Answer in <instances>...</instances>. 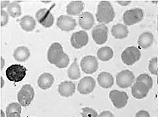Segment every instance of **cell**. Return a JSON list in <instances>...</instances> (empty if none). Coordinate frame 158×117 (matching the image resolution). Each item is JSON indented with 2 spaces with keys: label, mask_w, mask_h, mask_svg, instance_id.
<instances>
[{
  "label": "cell",
  "mask_w": 158,
  "mask_h": 117,
  "mask_svg": "<svg viewBox=\"0 0 158 117\" xmlns=\"http://www.w3.org/2000/svg\"><path fill=\"white\" fill-rule=\"evenodd\" d=\"M7 117H21L20 115L17 113H11L9 115L7 116Z\"/></svg>",
  "instance_id": "8d00e7d4"
},
{
  "label": "cell",
  "mask_w": 158,
  "mask_h": 117,
  "mask_svg": "<svg viewBox=\"0 0 158 117\" xmlns=\"http://www.w3.org/2000/svg\"><path fill=\"white\" fill-rule=\"evenodd\" d=\"M98 117H114V116L110 111H102Z\"/></svg>",
  "instance_id": "836d02e7"
},
{
  "label": "cell",
  "mask_w": 158,
  "mask_h": 117,
  "mask_svg": "<svg viewBox=\"0 0 158 117\" xmlns=\"http://www.w3.org/2000/svg\"><path fill=\"white\" fill-rule=\"evenodd\" d=\"M149 88L143 82H136L131 89L133 96L136 99L144 98L149 92Z\"/></svg>",
  "instance_id": "9a60e30c"
},
{
  "label": "cell",
  "mask_w": 158,
  "mask_h": 117,
  "mask_svg": "<svg viewBox=\"0 0 158 117\" xmlns=\"http://www.w3.org/2000/svg\"><path fill=\"white\" fill-rule=\"evenodd\" d=\"M9 3V1H1V7L4 8Z\"/></svg>",
  "instance_id": "d590c367"
},
{
  "label": "cell",
  "mask_w": 158,
  "mask_h": 117,
  "mask_svg": "<svg viewBox=\"0 0 158 117\" xmlns=\"http://www.w3.org/2000/svg\"><path fill=\"white\" fill-rule=\"evenodd\" d=\"M82 117H98L97 112L92 108L84 107L81 109Z\"/></svg>",
  "instance_id": "f546056e"
},
{
  "label": "cell",
  "mask_w": 158,
  "mask_h": 117,
  "mask_svg": "<svg viewBox=\"0 0 158 117\" xmlns=\"http://www.w3.org/2000/svg\"><path fill=\"white\" fill-rule=\"evenodd\" d=\"M135 81L133 73L129 70L121 71L116 76V84L120 88H126L131 86Z\"/></svg>",
  "instance_id": "30bf717a"
},
{
  "label": "cell",
  "mask_w": 158,
  "mask_h": 117,
  "mask_svg": "<svg viewBox=\"0 0 158 117\" xmlns=\"http://www.w3.org/2000/svg\"><path fill=\"white\" fill-rule=\"evenodd\" d=\"M109 98L116 109H122L127 104L129 97L127 93L114 89L109 93Z\"/></svg>",
  "instance_id": "52a82bcc"
},
{
  "label": "cell",
  "mask_w": 158,
  "mask_h": 117,
  "mask_svg": "<svg viewBox=\"0 0 158 117\" xmlns=\"http://www.w3.org/2000/svg\"><path fill=\"white\" fill-rule=\"evenodd\" d=\"M68 76L71 80H77L80 78L81 76V73L80 71V68L77 63V58L75 59L69 69L68 70Z\"/></svg>",
  "instance_id": "484cf974"
},
{
  "label": "cell",
  "mask_w": 158,
  "mask_h": 117,
  "mask_svg": "<svg viewBox=\"0 0 158 117\" xmlns=\"http://www.w3.org/2000/svg\"><path fill=\"white\" fill-rule=\"evenodd\" d=\"M17 113L19 114H21L22 113V109H21L20 104L17 103H10L6 109V115H9L11 113Z\"/></svg>",
  "instance_id": "f1b7e54d"
},
{
  "label": "cell",
  "mask_w": 158,
  "mask_h": 117,
  "mask_svg": "<svg viewBox=\"0 0 158 117\" xmlns=\"http://www.w3.org/2000/svg\"><path fill=\"white\" fill-rule=\"evenodd\" d=\"M144 17L143 10L140 8H135L127 10L123 15V23L127 26H131L140 23Z\"/></svg>",
  "instance_id": "5b68a950"
},
{
  "label": "cell",
  "mask_w": 158,
  "mask_h": 117,
  "mask_svg": "<svg viewBox=\"0 0 158 117\" xmlns=\"http://www.w3.org/2000/svg\"><path fill=\"white\" fill-rule=\"evenodd\" d=\"M19 23L21 28L26 32L34 30L36 24L35 19L30 15H26L21 18L19 20Z\"/></svg>",
  "instance_id": "44dd1931"
},
{
  "label": "cell",
  "mask_w": 158,
  "mask_h": 117,
  "mask_svg": "<svg viewBox=\"0 0 158 117\" xmlns=\"http://www.w3.org/2000/svg\"><path fill=\"white\" fill-rule=\"evenodd\" d=\"M96 86V82L91 76H85L80 81L77 86V90L81 94L86 95L91 93Z\"/></svg>",
  "instance_id": "4fadbf2b"
},
{
  "label": "cell",
  "mask_w": 158,
  "mask_h": 117,
  "mask_svg": "<svg viewBox=\"0 0 158 117\" xmlns=\"http://www.w3.org/2000/svg\"><path fill=\"white\" fill-rule=\"evenodd\" d=\"M56 25L63 31H71L76 28L77 25L76 20L73 17L68 15H61L57 19Z\"/></svg>",
  "instance_id": "5bb4252c"
},
{
  "label": "cell",
  "mask_w": 158,
  "mask_h": 117,
  "mask_svg": "<svg viewBox=\"0 0 158 117\" xmlns=\"http://www.w3.org/2000/svg\"><path fill=\"white\" fill-rule=\"evenodd\" d=\"M157 84H158V71H157Z\"/></svg>",
  "instance_id": "60d3db41"
},
{
  "label": "cell",
  "mask_w": 158,
  "mask_h": 117,
  "mask_svg": "<svg viewBox=\"0 0 158 117\" xmlns=\"http://www.w3.org/2000/svg\"><path fill=\"white\" fill-rule=\"evenodd\" d=\"M157 63V57L152 58L149 61V65H148L149 71L152 74H154V75H157V71H158Z\"/></svg>",
  "instance_id": "4dcf8cb0"
},
{
  "label": "cell",
  "mask_w": 158,
  "mask_h": 117,
  "mask_svg": "<svg viewBox=\"0 0 158 117\" xmlns=\"http://www.w3.org/2000/svg\"><path fill=\"white\" fill-rule=\"evenodd\" d=\"M94 24L93 15L89 12H83L79 17V24L83 29L90 30Z\"/></svg>",
  "instance_id": "e0dca14e"
},
{
  "label": "cell",
  "mask_w": 158,
  "mask_h": 117,
  "mask_svg": "<svg viewBox=\"0 0 158 117\" xmlns=\"http://www.w3.org/2000/svg\"><path fill=\"white\" fill-rule=\"evenodd\" d=\"M154 40V36L150 32L142 34L139 38L138 44L142 49H146L152 46Z\"/></svg>",
  "instance_id": "603a6c76"
},
{
  "label": "cell",
  "mask_w": 158,
  "mask_h": 117,
  "mask_svg": "<svg viewBox=\"0 0 158 117\" xmlns=\"http://www.w3.org/2000/svg\"><path fill=\"white\" fill-rule=\"evenodd\" d=\"M157 17H158V16H157ZM157 30H158V28H157Z\"/></svg>",
  "instance_id": "b9f144b4"
},
{
  "label": "cell",
  "mask_w": 158,
  "mask_h": 117,
  "mask_svg": "<svg viewBox=\"0 0 158 117\" xmlns=\"http://www.w3.org/2000/svg\"><path fill=\"white\" fill-rule=\"evenodd\" d=\"M1 80H2V88H3V79L2 77L1 78Z\"/></svg>",
  "instance_id": "ab89813d"
},
{
  "label": "cell",
  "mask_w": 158,
  "mask_h": 117,
  "mask_svg": "<svg viewBox=\"0 0 158 117\" xmlns=\"http://www.w3.org/2000/svg\"><path fill=\"white\" fill-rule=\"evenodd\" d=\"M122 60L127 65H133L139 61L141 57L140 50L135 46L126 48L122 54Z\"/></svg>",
  "instance_id": "8992f818"
},
{
  "label": "cell",
  "mask_w": 158,
  "mask_h": 117,
  "mask_svg": "<svg viewBox=\"0 0 158 117\" xmlns=\"http://www.w3.org/2000/svg\"><path fill=\"white\" fill-rule=\"evenodd\" d=\"M7 11L9 14L13 18L20 17L22 14V9L20 5L16 2H13L9 5L7 7Z\"/></svg>",
  "instance_id": "4316f807"
},
{
  "label": "cell",
  "mask_w": 158,
  "mask_h": 117,
  "mask_svg": "<svg viewBox=\"0 0 158 117\" xmlns=\"http://www.w3.org/2000/svg\"><path fill=\"white\" fill-rule=\"evenodd\" d=\"M27 69L24 66L15 64L7 68L5 74L9 80L14 82H19L24 78Z\"/></svg>",
  "instance_id": "3957f363"
},
{
  "label": "cell",
  "mask_w": 158,
  "mask_h": 117,
  "mask_svg": "<svg viewBox=\"0 0 158 117\" xmlns=\"http://www.w3.org/2000/svg\"><path fill=\"white\" fill-rule=\"evenodd\" d=\"M53 83L54 77L51 74L48 72L42 74L40 76L38 80L39 87L44 90L50 88L52 86Z\"/></svg>",
  "instance_id": "ac0fdd59"
},
{
  "label": "cell",
  "mask_w": 158,
  "mask_h": 117,
  "mask_svg": "<svg viewBox=\"0 0 158 117\" xmlns=\"http://www.w3.org/2000/svg\"><path fill=\"white\" fill-rule=\"evenodd\" d=\"M111 32L115 38L121 40L126 38L128 36L129 30L125 25L117 24L112 26Z\"/></svg>",
  "instance_id": "ffe728a7"
},
{
  "label": "cell",
  "mask_w": 158,
  "mask_h": 117,
  "mask_svg": "<svg viewBox=\"0 0 158 117\" xmlns=\"http://www.w3.org/2000/svg\"><path fill=\"white\" fill-rule=\"evenodd\" d=\"M97 80L101 86L103 88H110L114 84V78L110 73L107 72H102L98 74Z\"/></svg>",
  "instance_id": "d6986e66"
},
{
  "label": "cell",
  "mask_w": 158,
  "mask_h": 117,
  "mask_svg": "<svg viewBox=\"0 0 158 117\" xmlns=\"http://www.w3.org/2000/svg\"><path fill=\"white\" fill-rule=\"evenodd\" d=\"M30 55V52L28 47L25 46H20L17 47L14 51L13 56L19 62H24L28 59Z\"/></svg>",
  "instance_id": "cb8c5ba5"
},
{
  "label": "cell",
  "mask_w": 158,
  "mask_h": 117,
  "mask_svg": "<svg viewBox=\"0 0 158 117\" xmlns=\"http://www.w3.org/2000/svg\"><path fill=\"white\" fill-rule=\"evenodd\" d=\"M135 117H150V115L146 110H140L136 113Z\"/></svg>",
  "instance_id": "d6a6232c"
},
{
  "label": "cell",
  "mask_w": 158,
  "mask_h": 117,
  "mask_svg": "<svg viewBox=\"0 0 158 117\" xmlns=\"http://www.w3.org/2000/svg\"><path fill=\"white\" fill-rule=\"evenodd\" d=\"M9 20V15L5 11H1V26H3L6 25L8 23Z\"/></svg>",
  "instance_id": "1f68e13d"
},
{
  "label": "cell",
  "mask_w": 158,
  "mask_h": 117,
  "mask_svg": "<svg viewBox=\"0 0 158 117\" xmlns=\"http://www.w3.org/2000/svg\"><path fill=\"white\" fill-rule=\"evenodd\" d=\"M115 17V12L111 3L108 1H102L97 7L96 18L98 23L108 24L111 23Z\"/></svg>",
  "instance_id": "7a4b0ae2"
},
{
  "label": "cell",
  "mask_w": 158,
  "mask_h": 117,
  "mask_svg": "<svg viewBox=\"0 0 158 117\" xmlns=\"http://www.w3.org/2000/svg\"><path fill=\"white\" fill-rule=\"evenodd\" d=\"M97 56L102 61H110L114 56V51L111 47H103L97 51Z\"/></svg>",
  "instance_id": "d4e9b609"
},
{
  "label": "cell",
  "mask_w": 158,
  "mask_h": 117,
  "mask_svg": "<svg viewBox=\"0 0 158 117\" xmlns=\"http://www.w3.org/2000/svg\"><path fill=\"white\" fill-rule=\"evenodd\" d=\"M1 58H2V68H3V65H4V60H3V58L2 57Z\"/></svg>",
  "instance_id": "74e56055"
},
{
  "label": "cell",
  "mask_w": 158,
  "mask_h": 117,
  "mask_svg": "<svg viewBox=\"0 0 158 117\" xmlns=\"http://www.w3.org/2000/svg\"><path fill=\"white\" fill-rule=\"evenodd\" d=\"M1 113H2V117H5V114L3 110H1Z\"/></svg>",
  "instance_id": "f35d334b"
},
{
  "label": "cell",
  "mask_w": 158,
  "mask_h": 117,
  "mask_svg": "<svg viewBox=\"0 0 158 117\" xmlns=\"http://www.w3.org/2000/svg\"><path fill=\"white\" fill-rule=\"evenodd\" d=\"M89 41L88 34L86 32L81 30L73 33L72 35L70 42L71 45L75 49L79 50L85 47Z\"/></svg>",
  "instance_id": "7c38bea8"
},
{
  "label": "cell",
  "mask_w": 158,
  "mask_h": 117,
  "mask_svg": "<svg viewBox=\"0 0 158 117\" xmlns=\"http://www.w3.org/2000/svg\"><path fill=\"white\" fill-rule=\"evenodd\" d=\"M80 65L84 72L86 74H93L97 71L98 63L95 57L87 55L82 58Z\"/></svg>",
  "instance_id": "8fae6325"
},
{
  "label": "cell",
  "mask_w": 158,
  "mask_h": 117,
  "mask_svg": "<svg viewBox=\"0 0 158 117\" xmlns=\"http://www.w3.org/2000/svg\"><path fill=\"white\" fill-rule=\"evenodd\" d=\"M84 9V3L81 1H73L67 5L66 12L70 15H80Z\"/></svg>",
  "instance_id": "7402d4cb"
},
{
  "label": "cell",
  "mask_w": 158,
  "mask_h": 117,
  "mask_svg": "<svg viewBox=\"0 0 158 117\" xmlns=\"http://www.w3.org/2000/svg\"><path fill=\"white\" fill-rule=\"evenodd\" d=\"M38 22L45 28H49L54 23V17L49 9L46 8L40 9L35 14Z\"/></svg>",
  "instance_id": "ba28073f"
},
{
  "label": "cell",
  "mask_w": 158,
  "mask_h": 117,
  "mask_svg": "<svg viewBox=\"0 0 158 117\" xmlns=\"http://www.w3.org/2000/svg\"><path fill=\"white\" fill-rule=\"evenodd\" d=\"M47 58L50 63L59 68L67 67L70 63L69 57L63 51L61 44L57 42L50 46L47 52Z\"/></svg>",
  "instance_id": "6da1fadb"
},
{
  "label": "cell",
  "mask_w": 158,
  "mask_h": 117,
  "mask_svg": "<svg viewBox=\"0 0 158 117\" xmlns=\"http://www.w3.org/2000/svg\"><path fill=\"white\" fill-rule=\"evenodd\" d=\"M117 3L122 6H127L131 3V1H117Z\"/></svg>",
  "instance_id": "e575fe53"
},
{
  "label": "cell",
  "mask_w": 158,
  "mask_h": 117,
  "mask_svg": "<svg viewBox=\"0 0 158 117\" xmlns=\"http://www.w3.org/2000/svg\"><path fill=\"white\" fill-rule=\"evenodd\" d=\"M136 82H140L145 84L150 89L153 86V80L151 76L147 74H141L136 78Z\"/></svg>",
  "instance_id": "83f0119b"
},
{
  "label": "cell",
  "mask_w": 158,
  "mask_h": 117,
  "mask_svg": "<svg viewBox=\"0 0 158 117\" xmlns=\"http://www.w3.org/2000/svg\"><path fill=\"white\" fill-rule=\"evenodd\" d=\"M92 36L93 40L98 45H102L106 43L108 40L107 26L103 24L97 25L92 30Z\"/></svg>",
  "instance_id": "9c48e42d"
},
{
  "label": "cell",
  "mask_w": 158,
  "mask_h": 117,
  "mask_svg": "<svg viewBox=\"0 0 158 117\" xmlns=\"http://www.w3.org/2000/svg\"><path fill=\"white\" fill-rule=\"evenodd\" d=\"M34 98V89L30 84H25L20 89L17 98L19 103L23 107H27Z\"/></svg>",
  "instance_id": "277c9868"
},
{
  "label": "cell",
  "mask_w": 158,
  "mask_h": 117,
  "mask_svg": "<svg viewBox=\"0 0 158 117\" xmlns=\"http://www.w3.org/2000/svg\"><path fill=\"white\" fill-rule=\"evenodd\" d=\"M58 91L62 97L68 98L72 96L75 93L76 85L71 81L62 82L58 87Z\"/></svg>",
  "instance_id": "2e32d148"
}]
</instances>
